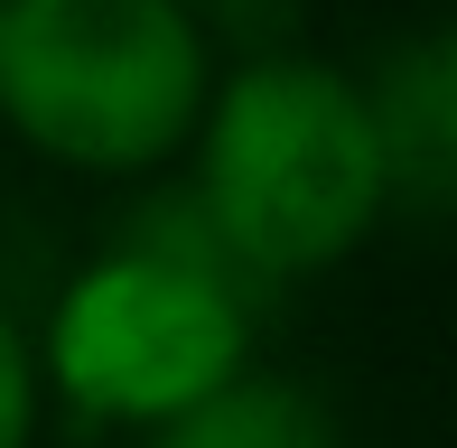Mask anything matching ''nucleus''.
<instances>
[{
    "instance_id": "obj_1",
    "label": "nucleus",
    "mask_w": 457,
    "mask_h": 448,
    "mask_svg": "<svg viewBox=\"0 0 457 448\" xmlns=\"http://www.w3.org/2000/svg\"><path fill=\"white\" fill-rule=\"evenodd\" d=\"M178 169H187L178 215L253 290L337 271L402 215L364 75L299 56V47H271L253 66H215V94H205Z\"/></svg>"
},
{
    "instance_id": "obj_6",
    "label": "nucleus",
    "mask_w": 457,
    "mask_h": 448,
    "mask_svg": "<svg viewBox=\"0 0 457 448\" xmlns=\"http://www.w3.org/2000/svg\"><path fill=\"white\" fill-rule=\"evenodd\" d=\"M47 439V383H37V328L19 318V299L0 290V448Z\"/></svg>"
},
{
    "instance_id": "obj_2",
    "label": "nucleus",
    "mask_w": 457,
    "mask_h": 448,
    "mask_svg": "<svg viewBox=\"0 0 457 448\" xmlns=\"http://www.w3.org/2000/svg\"><path fill=\"white\" fill-rule=\"evenodd\" d=\"M243 364H253V280L178 206L75 261L37 318L47 411H75L85 430L140 439L187 402H205L215 383H234Z\"/></svg>"
},
{
    "instance_id": "obj_5",
    "label": "nucleus",
    "mask_w": 457,
    "mask_h": 448,
    "mask_svg": "<svg viewBox=\"0 0 457 448\" xmlns=\"http://www.w3.org/2000/svg\"><path fill=\"white\" fill-rule=\"evenodd\" d=\"M140 448H345V439H337V411H327L299 374L243 364L234 383H215L205 402H187L178 420L140 430Z\"/></svg>"
},
{
    "instance_id": "obj_7",
    "label": "nucleus",
    "mask_w": 457,
    "mask_h": 448,
    "mask_svg": "<svg viewBox=\"0 0 457 448\" xmlns=\"http://www.w3.org/2000/svg\"><path fill=\"white\" fill-rule=\"evenodd\" d=\"M187 19H205V29H215V19H253V10H271V0H178Z\"/></svg>"
},
{
    "instance_id": "obj_3",
    "label": "nucleus",
    "mask_w": 457,
    "mask_h": 448,
    "mask_svg": "<svg viewBox=\"0 0 457 448\" xmlns=\"http://www.w3.org/2000/svg\"><path fill=\"white\" fill-rule=\"evenodd\" d=\"M205 94L215 29L178 0H0V131L66 178L178 169Z\"/></svg>"
},
{
    "instance_id": "obj_4",
    "label": "nucleus",
    "mask_w": 457,
    "mask_h": 448,
    "mask_svg": "<svg viewBox=\"0 0 457 448\" xmlns=\"http://www.w3.org/2000/svg\"><path fill=\"white\" fill-rule=\"evenodd\" d=\"M364 104L383 121L392 196L429 206V215H457V10L429 19L420 37H402L364 75Z\"/></svg>"
}]
</instances>
